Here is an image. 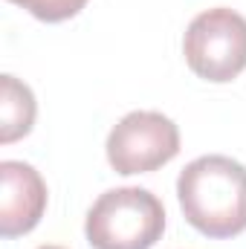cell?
<instances>
[{
  "label": "cell",
  "instance_id": "obj_5",
  "mask_svg": "<svg viewBox=\"0 0 246 249\" xmlns=\"http://www.w3.org/2000/svg\"><path fill=\"white\" fill-rule=\"evenodd\" d=\"M47 212L44 177L20 160L0 162V235L20 238L32 232Z\"/></svg>",
  "mask_w": 246,
  "mask_h": 249
},
{
  "label": "cell",
  "instance_id": "obj_3",
  "mask_svg": "<svg viewBox=\"0 0 246 249\" xmlns=\"http://www.w3.org/2000/svg\"><path fill=\"white\" fill-rule=\"evenodd\" d=\"M183 55L191 72L211 84H226L246 70V18L217 6L200 12L183 38Z\"/></svg>",
  "mask_w": 246,
  "mask_h": 249
},
{
  "label": "cell",
  "instance_id": "obj_1",
  "mask_svg": "<svg viewBox=\"0 0 246 249\" xmlns=\"http://www.w3.org/2000/svg\"><path fill=\"white\" fill-rule=\"evenodd\" d=\"M177 197L185 220L206 238L246 232V165L232 157H197L180 171Z\"/></svg>",
  "mask_w": 246,
  "mask_h": 249
},
{
  "label": "cell",
  "instance_id": "obj_2",
  "mask_svg": "<svg viewBox=\"0 0 246 249\" xmlns=\"http://www.w3.org/2000/svg\"><path fill=\"white\" fill-rule=\"evenodd\" d=\"M165 232V209L139 186L105 191L87 212L84 235L93 249H151Z\"/></svg>",
  "mask_w": 246,
  "mask_h": 249
},
{
  "label": "cell",
  "instance_id": "obj_7",
  "mask_svg": "<svg viewBox=\"0 0 246 249\" xmlns=\"http://www.w3.org/2000/svg\"><path fill=\"white\" fill-rule=\"evenodd\" d=\"M9 3L26 9L32 18H38V20H44V23L70 20V18H75V15L87 6V0H9Z\"/></svg>",
  "mask_w": 246,
  "mask_h": 249
},
{
  "label": "cell",
  "instance_id": "obj_6",
  "mask_svg": "<svg viewBox=\"0 0 246 249\" xmlns=\"http://www.w3.org/2000/svg\"><path fill=\"white\" fill-rule=\"evenodd\" d=\"M35 113L38 105L32 90L9 72L0 75V142L12 145L23 139L35 124Z\"/></svg>",
  "mask_w": 246,
  "mask_h": 249
},
{
  "label": "cell",
  "instance_id": "obj_8",
  "mask_svg": "<svg viewBox=\"0 0 246 249\" xmlns=\"http://www.w3.org/2000/svg\"><path fill=\"white\" fill-rule=\"evenodd\" d=\"M38 249H64V247H38Z\"/></svg>",
  "mask_w": 246,
  "mask_h": 249
},
{
  "label": "cell",
  "instance_id": "obj_4",
  "mask_svg": "<svg viewBox=\"0 0 246 249\" xmlns=\"http://www.w3.org/2000/svg\"><path fill=\"white\" fill-rule=\"evenodd\" d=\"M105 148L116 174H148L180 154V127L157 110H133L113 124Z\"/></svg>",
  "mask_w": 246,
  "mask_h": 249
}]
</instances>
